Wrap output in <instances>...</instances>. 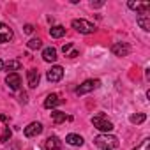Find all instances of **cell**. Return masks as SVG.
Returning <instances> with one entry per match:
<instances>
[{"label":"cell","instance_id":"1","mask_svg":"<svg viewBox=\"0 0 150 150\" xmlns=\"http://www.w3.org/2000/svg\"><path fill=\"white\" fill-rule=\"evenodd\" d=\"M92 124H94V127L97 129V131H101L103 134H110L115 127H113V124L108 120V117L103 113V111H99V113H96L94 117H92Z\"/></svg>","mask_w":150,"mask_h":150},{"label":"cell","instance_id":"2","mask_svg":"<svg viewBox=\"0 0 150 150\" xmlns=\"http://www.w3.org/2000/svg\"><path fill=\"white\" fill-rule=\"evenodd\" d=\"M94 141L99 148H111L113 150V148L118 146V138L113 136V134H99Z\"/></svg>","mask_w":150,"mask_h":150},{"label":"cell","instance_id":"3","mask_svg":"<svg viewBox=\"0 0 150 150\" xmlns=\"http://www.w3.org/2000/svg\"><path fill=\"white\" fill-rule=\"evenodd\" d=\"M72 28L76 30V32H80V34H85V35H88V34H94L96 32V25L94 23H90V21H87V20H72Z\"/></svg>","mask_w":150,"mask_h":150},{"label":"cell","instance_id":"4","mask_svg":"<svg viewBox=\"0 0 150 150\" xmlns=\"http://www.w3.org/2000/svg\"><path fill=\"white\" fill-rule=\"evenodd\" d=\"M99 87H101V81L99 80H85L76 88V96H85V94H88V92H92V90H96Z\"/></svg>","mask_w":150,"mask_h":150},{"label":"cell","instance_id":"5","mask_svg":"<svg viewBox=\"0 0 150 150\" xmlns=\"http://www.w3.org/2000/svg\"><path fill=\"white\" fill-rule=\"evenodd\" d=\"M64 78V67H60V65H53L48 72H46V80L50 81V83H57V81H60Z\"/></svg>","mask_w":150,"mask_h":150},{"label":"cell","instance_id":"6","mask_svg":"<svg viewBox=\"0 0 150 150\" xmlns=\"http://www.w3.org/2000/svg\"><path fill=\"white\" fill-rule=\"evenodd\" d=\"M42 124L41 122H30L25 129H23V134L27 136V138H35V136H39L41 132H42Z\"/></svg>","mask_w":150,"mask_h":150},{"label":"cell","instance_id":"7","mask_svg":"<svg viewBox=\"0 0 150 150\" xmlns=\"http://www.w3.org/2000/svg\"><path fill=\"white\" fill-rule=\"evenodd\" d=\"M111 53L115 57H127L131 53V48L127 42H115V44H111Z\"/></svg>","mask_w":150,"mask_h":150},{"label":"cell","instance_id":"8","mask_svg":"<svg viewBox=\"0 0 150 150\" xmlns=\"http://www.w3.org/2000/svg\"><path fill=\"white\" fill-rule=\"evenodd\" d=\"M6 83H7V87L11 88V90H20V87H21V78H20V74L18 72H9L7 74V78H6Z\"/></svg>","mask_w":150,"mask_h":150},{"label":"cell","instance_id":"9","mask_svg":"<svg viewBox=\"0 0 150 150\" xmlns=\"http://www.w3.org/2000/svg\"><path fill=\"white\" fill-rule=\"evenodd\" d=\"M14 37V32L9 25L6 23H0V44H4V42H9L11 39Z\"/></svg>","mask_w":150,"mask_h":150},{"label":"cell","instance_id":"10","mask_svg":"<svg viewBox=\"0 0 150 150\" xmlns=\"http://www.w3.org/2000/svg\"><path fill=\"white\" fill-rule=\"evenodd\" d=\"M127 7L136 11L138 14H146L150 11V4L148 2H132V0H131V2H127Z\"/></svg>","mask_w":150,"mask_h":150},{"label":"cell","instance_id":"11","mask_svg":"<svg viewBox=\"0 0 150 150\" xmlns=\"http://www.w3.org/2000/svg\"><path fill=\"white\" fill-rule=\"evenodd\" d=\"M64 145L60 141V138L57 136H48L46 141H44V150H62Z\"/></svg>","mask_w":150,"mask_h":150},{"label":"cell","instance_id":"12","mask_svg":"<svg viewBox=\"0 0 150 150\" xmlns=\"http://www.w3.org/2000/svg\"><path fill=\"white\" fill-rule=\"evenodd\" d=\"M39 80H41L39 71H35V69L27 71V81H28V87H30V88H35V87L39 85Z\"/></svg>","mask_w":150,"mask_h":150},{"label":"cell","instance_id":"13","mask_svg":"<svg viewBox=\"0 0 150 150\" xmlns=\"http://www.w3.org/2000/svg\"><path fill=\"white\" fill-rule=\"evenodd\" d=\"M58 104H62V99H60L57 94H50V96L44 99V108H46V110H53V108H57Z\"/></svg>","mask_w":150,"mask_h":150},{"label":"cell","instance_id":"14","mask_svg":"<svg viewBox=\"0 0 150 150\" xmlns=\"http://www.w3.org/2000/svg\"><path fill=\"white\" fill-rule=\"evenodd\" d=\"M83 141H85V139H83L80 134H74V132H71V134L65 136V143H69L71 146H81Z\"/></svg>","mask_w":150,"mask_h":150},{"label":"cell","instance_id":"15","mask_svg":"<svg viewBox=\"0 0 150 150\" xmlns=\"http://www.w3.org/2000/svg\"><path fill=\"white\" fill-rule=\"evenodd\" d=\"M42 60H44V62H48V64L55 62V60H57V50H55L53 46L44 48V50H42Z\"/></svg>","mask_w":150,"mask_h":150},{"label":"cell","instance_id":"16","mask_svg":"<svg viewBox=\"0 0 150 150\" xmlns=\"http://www.w3.org/2000/svg\"><path fill=\"white\" fill-rule=\"evenodd\" d=\"M136 21H138V25H139L145 32L150 30V16H148V14H138Z\"/></svg>","mask_w":150,"mask_h":150},{"label":"cell","instance_id":"17","mask_svg":"<svg viewBox=\"0 0 150 150\" xmlns=\"http://www.w3.org/2000/svg\"><path fill=\"white\" fill-rule=\"evenodd\" d=\"M4 69L7 72H16L21 69V62L20 60H7V62H4Z\"/></svg>","mask_w":150,"mask_h":150},{"label":"cell","instance_id":"18","mask_svg":"<svg viewBox=\"0 0 150 150\" xmlns=\"http://www.w3.org/2000/svg\"><path fill=\"white\" fill-rule=\"evenodd\" d=\"M50 35H51V37H55V39H60V37H64V35H65V28H64L62 25H55V27H51V28H50Z\"/></svg>","mask_w":150,"mask_h":150},{"label":"cell","instance_id":"19","mask_svg":"<svg viewBox=\"0 0 150 150\" xmlns=\"http://www.w3.org/2000/svg\"><path fill=\"white\" fill-rule=\"evenodd\" d=\"M51 120H53V124H62V122L71 120V118L64 111H51Z\"/></svg>","mask_w":150,"mask_h":150},{"label":"cell","instance_id":"20","mask_svg":"<svg viewBox=\"0 0 150 150\" xmlns=\"http://www.w3.org/2000/svg\"><path fill=\"white\" fill-rule=\"evenodd\" d=\"M27 46H28V50H41L42 48V41L39 37H34V39H30L27 42Z\"/></svg>","mask_w":150,"mask_h":150},{"label":"cell","instance_id":"21","mask_svg":"<svg viewBox=\"0 0 150 150\" xmlns=\"http://www.w3.org/2000/svg\"><path fill=\"white\" fill-rule=\"evenodd\" d=\"M132 124H143L145 120H146V115L145 113H136V115H131V118H129Z\"/></svg>","mask_w":150,"mask_h":150},{"label":"cell","instance_id":"22","mask_svg":"<svg viewBox=\"0 0 150 150\" xmlns=\"http://www.w3.org/2000/svg\"><path fill=\"white\" fill-rule=\"evenodd\" d=\"M132 150H150V138H145L138 146H134Z\"/></svg>","mask_w":150,"mask_h":150},{"label":"cell","instance_id":"23","mask_svg":"<svg viewBox=\"0 0 150 150\" xmlns=\"http://www.w3.org/2000/svg\"><path fill=\"white\" fill-rule=\"evenodd\" d=\"M11 136H13L11 129H9V127H6V129H4V132H2V136H0V141H2V143H7V141L11 139Z\"/></svg>","mask_w":150,"mask_h":150},{"label":"cell","instance_id":"24","mask_svg":"<svg viewBox=\"0 0 150 150\" xmlns=\"http://www.w3.org/2000/svg\"><path fill=\"white\" fill-rule=\"evenodd\" d=\"M71 50H72V44H71V42H67V44H64V46H62V53H64V55H67Z\"/></svg>","mask_w":150,"mask_h":150},{"label":"cell","instance_id":"25","mask_svg":"<svg viewBox=\"0 0 150 150\" xmlns=\"http://www.w3.org/2000/svg\"><path fill=\"white\" fill-rule=\"evenodd\" d=\"M23 32H25V34H32V32H34V25H30V23H27V25L23 27Z\"/></svg>","mask_w":150,"mask_h":150},{"label":"cell","instance_id":"26","mask_svg":"<svg viewBox=\"0 0 150 150\" xmlns=\"http://www.w3.org/2000/svg\"><path fill=\"white\" fill-rule=\"evenodd\" d=\"M27 101H28L27 94H25V92H23V94H20V103H21V104H27Z\"/></svg>","mask_w":150,"mask_h":150},{"label":"cell","instance_id":"27","mask_svg":"<svg viewBox=\"0 0 150 150\" xmlns=\"http://www.w3.org/2000/svg\"><path fill=\"white\" fill-rule=\"evenodd\" d=\"M65 57H69V58H76V57H78V51H76V50H72V51H69Z\"/></svg>","mask_w":150,"mask_h":150},{"label":"cell","instance_id":"28","mask_svg":"<svg viewBox=\"0 0 150 150\" xmlns=\"http://www.w3.org/2000/svg\"><path fill=\"white\" fill-rule=\"evenodd\" d=\"M104 6V2H92V7H101Z\"/></svg>","mask_w":150,"mask_h":150},{"label":"cell","instance_id":"29","mask_svg":"<svg viewBox=\"0 0 150 150\" xmlns=\"http://www.w3.org/2000/svg\"><path fill=\"white\" fill-rule=\"evenodd\" d=\"M0 71H4V60H0Z\"/></svg>","mask_w":150,"mask_h":150},{"label":"cell","instance_id":"30","mask_svg":"<svg viewBox=\"0 0 150 150\" xmlns=\"http://www.w3.org/2000/svg\"><path fill=\"white\" fill-rule=\"evenodd\" d=\"M101 150H111V148H101Z\"/></svg>","mask_w":150,"mask_h":150}]
</instances>
